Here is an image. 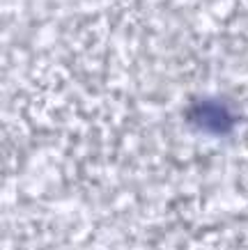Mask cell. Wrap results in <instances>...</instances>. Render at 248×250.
I'll return each mask as SVG.
<instances>
[{
    "label": "cell",
    "instance_id": "cell-1",
    "mask_svg": "<svg viewBox=\"0 0 248 250\" xmlns=\"http://www.w3.org/2000/svg\"><path fill=\"white\" fill-rule=\"evenodd\" d=\"M188 122L196 126V129L204 131V133H227L230 129H234L237 124V115L232 113V108L218 101V99H203L196 101L191 110H188Z\"/></svg>",
    "mask_w": 248,
    "mask_h": 250
}]
</instances>
